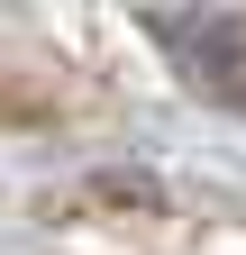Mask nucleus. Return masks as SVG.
Returning a JSON list of instances; mask_svg holds the SVG:
<instances>
[{
    "instance_id": "1",
    "label": "nucleus",
    "mask_w": 246,
    "mask_h": 255,
    "mask_svg": "<svg viewBox=\"0 0 246 255\" xmlns=\"http://www.w3.org/2000/svg\"><path fill=\"white\" fill-rule=\"evenodd\" d=\"M146 46H155L173 64V82H192L210 110L246 119V9H219V0L146 9Z\"/></svg>"
}]
</instances>
